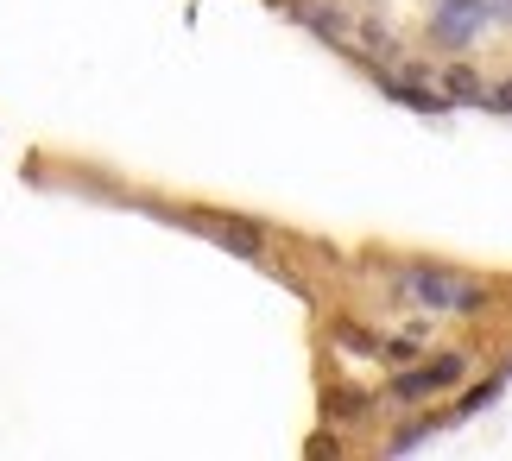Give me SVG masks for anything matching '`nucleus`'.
I'll use <instances>...</instances> for the list:
<instances>
[{
    "instance_id": "nucleus-1",
    "label": "nucleus",
    "mask_w": 512,
    "mask_h": 461,
    "mask_svg": "<svg viewBox=\"0 0 512 461\" xmlns=\"http://www.w3.org/2000/svg\"><path fill=\"white\" fill-rule=\"evenodd\" d=\"M494 26L487 0H430V19H424V38L437 51H468L475 38Z\"/></svg>"
},
{
    "instance_id": "nucleus-2",
    "label": "nucleus",
    "mask_w": 512,
    "mask_h": 461,
    "mask_svg": "<svg viewBox=\"0 0 512 461\" xmlns=\"http://www.w3.org/2000/svg\"><path fill=\"white\" fill-rule=\"evenodd\" d=\"M411 297H418L424 310H437V316H456V310H475V304H481L475 285L443 278V272H411Z\"/></svg>"
},
{
    "instance_id": "nucleus-3",
    "label": "nucleus",
    "mask_w": 512,
    "mask_h": 461,
    "mask_svg": "<svg viewBox=\"0 0 512 461\" xmlns=\"http://www.w3.org/2000/svg\"><path fill=\"white\" fill-rule=\"evenodd\" d=\"M462 379H468V360L462 354H443L437 367H424V373H399V379H392V392H399V398H430V392L462 386Z\"/></svg>"
},
{
    "instance_id": "nucleus-4",
    "label": "nucleus",
    "mask_w": 512,
    "mask_h": 461,
    "mask_svg": "<svg viewBox=\"0 0 512 461\" xmlns=\"http://www.w3.org/2000/svg\"><path fill=\"white\" fill-rule=\"evenodd\" d=\"M449 95H462V102H487V89L468 70H449Z\"/></svg>"
},
{
    "instance_id": "nucleus-5",
    "label": "nucleus",
    "mask_w": 512,
    "mask_h": 461,
    "mask_svg": "<svg viewBox=\"0 0 512 461\" xmlns=\"http://www.w3.org/2000/svg\"><path fill=\"white\" fill-rule=\"evenodd\" d=\"M487 13H494V26H512V0H487Z\"/></svg>"
},
{
    "instance_id": "nucleus-6",
    "label": "nucleus",
    "mask_w": 512,
    "mask_h": 461,
    "mask_svg": "<svg viewBox=\"0 0 512 461\" xmlns=\"http://www.w3.org/2000/svg\"><path fill=\"white\" fill-rule=\"evenodd\" d=\"M494 102H500V108H512V83H506V89H494Z\"/></svg>"
}]
</instances>
